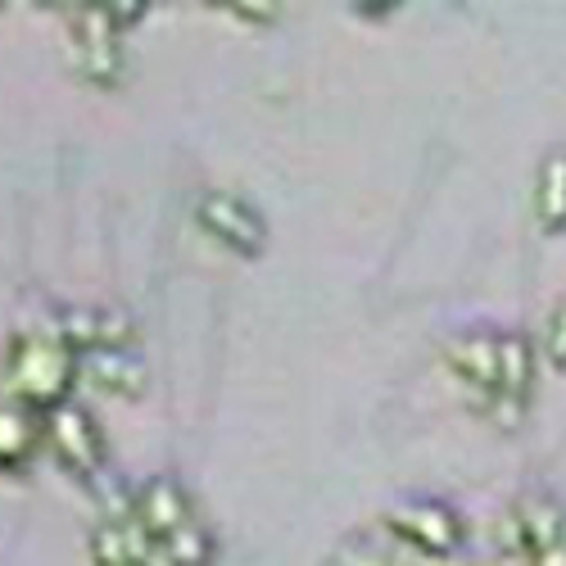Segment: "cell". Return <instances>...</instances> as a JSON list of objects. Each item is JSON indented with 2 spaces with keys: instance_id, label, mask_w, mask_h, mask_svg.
Returning a JSON list of instances; mask_svg holds the SVG:
<instances>
[{
  "instance_id": "1",
  "label": "cell",
  "mask_w": 566,
  "mask_h": 566,
  "mask_svg": "<svg viewBox=\"0 0 566 566\" xmlns=\"http://www.w3.org/2000/svg\"><path fill=\"white\" fill-rule=\"evenodd\" d=\"M73 371H77L73 349H64L51 332H41V326H19V332L10 336L6 381L28 403H41V408L60 403L69 381H73Z\"/></svg>"
},
{
  "instance_id": "2",
  "label": "cell",
  "mask_w": 566,
  "mask_h": 566,
  "mask_svg": "<svg viewBox=\"0 0 566 566\" xmlns=\"http://www.w3.org/2000/svg\"><path fill=\"white\" fill-rule=\"evenodd\" d=\"M73 28H69V51H73V69L91 82V86H114L123 77V41H118V19L114 6H64L60 10Z\"/></svg>"
},
{
  "instance_id": "3",
  "label": "cell",
  "mask_w": 566,
  "mask_h": 566,
  "mask_svg": "<svg viewBox=\"0 0 566 566\" xmlns=\"http://www.w3.org/2000/svg\"><path fill=\"white\" fill-rule=\"evenodd\" d=\"M41 431L45 440H51L55 458L73 471V476H86V481H96L101 471H105V444H101V431H96V421H91V412L73 399H60L45 408V421H41Z\"/></svg>"
},
{
  "instance_id": "4",
  "label": "cell",
  "mask_w": 566,
  "mask_h": 566,
  "mask_svg": "<svg viewBox=\"0 0 566 566\" xmlns=\"http://www.w3.org/2000/svg\"><path fill=\"white\" fill-rule=\"evenodd\" d=\"M381 526L390 531V539H399L403 548L421 553V557H444L462 544V516L449 503H399L381 516Z\"/></svg>"
},
{
  "instance_id": "5",
  "label": "cell",
  "mask_w": 566,
  "mask_h": 566,
  "mask_svg": "<svg viewBox=\"0 0 566 566\" xmlns=\"http://www.w3.org/2000/svg\"><path fill=\"white\" fill-rule=\"evenodd\" d=\"M196 218H200V227H205L209 235H218V241H222L227 250H235V254H259V245H263V222H259V213H254L245 200L227 196V191L200 196Z\"/></svg>"
},
{
  "instance_id": "6",
  "label": "cell",
  "mask_w": 566,
  "mask_h": 566,
  "mask_svg": "<svg viewBox=\"0 0 566 566\" xmlns=\"http://www.w3.org/2000/svg\"><path fill=\"white\" fill-rule=\"evenodd\" d=\"M499 340L503 332H485V326H471V332L444 340V363L485 399L499 395Z\"/></svg>"
},
{
  "instance_id": "7",
  "label": "cell",
  "mask_w": 566,
  "mask_h": 566,
  "mask_svg": "<svg viewBox=\"0 0 566 566\" xmlns=\"http://www.w3.org/2000/svg\"><path fill=\"white\" fill-rule=\"evenodd\" d=\"M86 548H91V562L96 566H146L159 544L132 516V522H96L91 526Z\"/></svg>"
},
{
  "instance_id": "8",
  "label": "cell",
  "mask_w": 566,
  "mask_h": 566,
  "mask_svg": "<svg viewBox=\"0 0 566 566\" xmlns=\"http://www.w3.org/2000/svg\"><path fill=\"white\" fill-rule=\"evenodd\" d=\"M136 522L159 544L164 535H172L177 526L191 522V499H186V490L172 476H150L136 490Z\"/></svg>"
},
{
  "instance_id": "9",
  "label": "cell",
  "mask_w": 566,
  "mask_h": 566,
  "mask_svg": "<svg viewBox=\"0 0 566 566\" xmlns=\"http://www.w3.org/2000/svg\"><path fill=\"white\" fill-rule=\"evenodd\" d=\"M77 367H82V376L91 386H101V390H109V395H136L140 390V381H146V371H140V358L132 354V349H86L82 358H77Z\"/></svg>"
},
{
  "instance_id": "10",
  "label": "cell",
  "mask_w": 566,
  "mask_h": 566,
  "mask_svg": "<svg viewBox=\"0 0 566 566\" xmlns=\"http://www.w3.org/2000/svg\"><path fill=\"white\" fill-rule=\"evenodd\" d=\"M535 386V345L522 332H503L499 340V395L512 403H526Z\"/></svg>"
},
{
  "instance_id": "11",
  "label": "cell",
  "mask_w": 566,
  "mask_h": 566,
  "mask_svg": "<svg viewBox=\"0 0 566 566\" xmlns=\"http://www.w3.org/2000/svg\"><path fill=\"white\" fill-rule=\"evenodd\" d=\"M535 222L544 235L566 231V150H548L535 186Z\"/></svg>"
},
{
  "instance_id": "12",
  "label": "cell",
  "mask_w": 566,
  "mask_h": 566,
  "mask_svg": "<svg viewBox=\"0 0 566 566\" xmlns=\"http://www.w3.org/2000/svg\"><path fill=\"white\" fill-rule=\"evenodd\" d=\"M159 557H164L168 566H209V557H213V535L191 516L186 526H177L172 535L159 539Z\"/></svg>"
},
{
  "instance_id": "13",
  "label": "cell",
  "mask_w": 566,
  "mask_h": 566,
  "mask_svg": "<svg viewBox=\"0 0 566 566\" xmlns=\"http://www.w3.org/2000/svg\"><path fill=\"white\" fill-rule=\"evenodd\" d=\"M36 449V427L10 403H0V467H23Z\"/></svg>"
},
{
  "instance_id": "14",
  "label": "cell",
  "mask_w": 566,
  "mask_h": 566,
  "mask_svg": "<svg viewBox=\"0 0 566 566\" xmlns=\"http://www.w3.org/2000/svg\"><path fill=\"white\" fill-rule=\"evenodd\" d=\"M544 354L553 367H566V300L553 308L548 317V332H544Z\"/></svg>"
},
{
  "instance_id": "15",
  "label": "cell",
  "mask_w": 566,
  "mask_h": 566,
  "mask_svg": "<svg viewBox=\"0 0 566 566\" xmlns=\"http://www.w3.org/2000/svg\"><path fill=\"white\" fill-rule=\"evenodd\" d=\"M476 566H535V557H516V553H494V557H485V562H476Z\"/></svg>"
},
{
  "instance_id": "16",
  "label": "cell",
  "mask_w": 566,
  "mask_h": 566,
  "mask_svg": "<svg viewBox=\"0 0 566 566\" xmlns=\"http://www.w3.org/2000/svg\"><path fill=\"white\" fill-rule=\"evenodd\" d=\"M535 566H566V539H562V544H553L548 553H539V557H535Z\"/></svg>"
},
{
  "instance_id": "17",
  "label": "cell",
  "mask_w": 566,
  "mask_h": 566,
  "mask_svg": "<svg viewBox=\"0 0 566 566\" xmlns=\"http://www.w3.org/2000/svg\"><path fill=\"white\" fill-rule=\"evenodd\" d=\"M231 14H241V19H272L276 10L272 6H231Z\"/></svg>"
}]
</instances>
